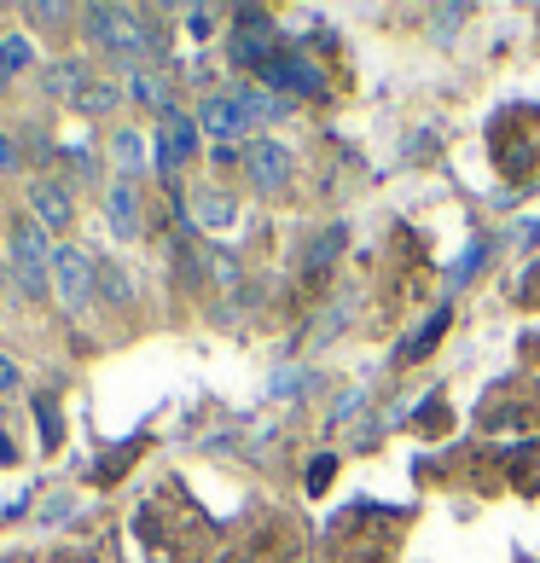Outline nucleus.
Wrapping results in <instances>:
<instances>
[{"label":"nucleus","mask_w":540,"mask_h":563,"mask_svg":"<svg viewBox=\"0 0 540 563\" xmlns=\"http://www.w3.org/2000/svg\"><path fill=\"white\" fill-rule=\"evenodd\" d=\"M24 216L41 227V233H70L76 227V192L65 180H53V175H35L30 180V198H24Z\"/></svg>","instance_id":"obj_5"},{"label":"nucleus","mask_w":540,"mask_h":563,"mask_svg":"<svg viewBox=\"0 0 540 563\" xmlns=\"http://www.w3.org/2000/svg\"><path fill=\"white\" fill-rule=\"evenodd\" d=\"M343 244H349V227H326V233L308 244V274H326V267L343 256Z\"/></svg>","instance_id":"obj_17"},{"label":"nucleus","mask_w":540,"mask_h":563,"mask_svg":"<svg viewBox=\"0 0 540 563\" xmlns=\"http://www.w3.org/2000/svg\"><path fill=\"white\" fill-rule=\"evenodd\" d=\"M0 99H7V76H0Z\"/></svg>","instance_id":"obj_29"},{"label":"nucleus","mask_w":540,"mask_h":563,"mask_svg":"<svg viewBox=\"0 0 540 563\" xmlns=\"http://www.w3.org/2000/svg\"><path fill=\"white\" fill-rule=\"evenodd\" d=\"M233 99L244 106V117H251V129H262V122H285L290 117V99L262 88V81H233Z\"/></svg>","instance_id":"obj_10"},{"label":"nucleus","mask_w":540,"mask_h":563,"mask_svg":"<svg viewBox=\"0 0 540 563\" xmlns=\"http://www.w3.org/2000/svg\"><path fill=\"white\" fill-rule=\"evenodd\" d=\"M331 471H338V465H331V453H320V459H315V465H308V488H315V494H320V488L331 483Z\"/></svg>","instance_id":"obj_26"},{"label":"nucleus","mask_w":540,"mask_h":563,"mask_svg":"<svg viewBox=\"0 0 540 563\" xmlns=\"http://www.w3.org/2000/svg\"><path fill=\"white\" fill-rule=\"evenodd\" d=\"M256 81H262V88H274V93H285L290 106H297V99H326V70L302 47H279L274 65H267Z\"/></svg>","instance_id":"obj_3"},{"label":"nucleus","mask_w":540,"mask_h":563,"mask_svg":"<svg viewBox=\"0 0 540 563\" xmlns=\"http://www.w3.org/2000/svg\"><path fill=\"white\" fill-rule=\"evenodd\" d=\"M483 256H488V239H476L471 250H465V256H460V267H453V279H448V290H460L471 274H476V267H483Z\"/></svg>","instance_id":"obj_23"},{"label":"nucleus","mask_w":540,"mask_h":563,"mask_svg":"<svg viewBox=\"0 0 540 563\" xmlns=\"http://www.w3.org/2000/svg\"><path fill=\"white\" fill-rule=\"evenodd\" d=\"M244 180H251L262 198H279L285 186L297 180V152L279 140H251L244 145Z\"/></svg>","instance_id":"obj_4"},{"label":"nucleus","mask_w":540,"mask_h":563,"mask_svg":"<svg viewBox=\"0 0 540 563\" xmlns=\"http://www.w3.org/2000/svg\"><path fill=\"white\" fill-rule=\"evenodd\" d=\"M35 419H41V442H47V448H58V407L47 401V395L35 401Z\"/></svg>","instance_id":"obj_24"},{"label":"nucleus","mask_w":540,"mask_h":563,"mask_svg":"<svg viewBox=\"0 0 540 563\" xmlns=\"http://www.w3.org/2000/svg\"><path fill=\"white\" fill-rule=\"evenodd\" d=\"M198 140H203V134H198V117H186L180 106L163 111V117H157V175H163V180L180 175L186 163L198 157Z\"/></svg>","instance_id":"obj_6"},{"label":"nucleus","mask_w":540,"mask_h":563,"mask_svg":"<svg viewBox=\"0 0 540 563\" xmlns=\"http://www.w3.org/2000/svg\"><path fill=\"white\" fill-rule=\"evenodd\" d=\"M343 325H349V302H331L326 314H320V325H315V338H308V349H320L326 338H338Z\"/></svg>","instance_id":"obj_21"},{"label":"nucleus","mask_w":540,"mask_h":563,"mask_svg":"<svg viewBox=\"0 0 540 563\" xmlns=\"http://www.w3.org/2000/svg\"><path fill=\"white\" fill-rule=\"evenodd\" d=\"M7 389H18V372H12L7 361H0V395H7Z\"/></svg>","instance_id":"obj_28"},{"label":"nucleus","mask_w":540,"mask_h":563,"mask_svg":"<svg viewBox=\"0 0 540 563\" xmlns=\"http://www.w3.org/2000/svg\"><path fill=\"white\" fill-rule=\"evenodd\" d=\"M448 320H453V308L442 302V308H436V314L419 325V331H412V338L407 343H396V361H425V354L436 349V343H442V331H448Z\"/></svg>","instance_id":"obj_14"},{"label":"nucleus","mask_w":540,"mask_h":563,"mask_svg":"<svg viewBox=\"0 0 540 563\" xmlns=\"http://www.w3.org/2000/svg\"><path fill=\"white\" fill-rule=\"evenodd\" d=\"M76 7H53V0H35V7H24V24H41V30H58V24H76Z\"/></svg>","instance_id":"obj_20"},{"label":"nucleus","mask_w":540,"mask_h":563,"mask_svg":"<svg viewBox=\"0 0 540 563\" xmlns=\"http://www.w3.org/2000/svg\"><path fill=\"white\" fill-rule=\"evenodd\" d=\"M99 302H111V308L134 302V279H129V267H122V262H99Z\"/></svg>","instance_id":"obj_16"},{"label":"nucleus","mask_w":540,"mask_h":563,"mask_svg":"<svg viewBox=\"0 0 540 563\" xmlns=\"http://www.w3.org/2000/svg\"><path fill=\"white\" fill-rule=\"evenodd\" d=\"M129 93L140 99V106H152L157 117L175 111V88H169V76H163V70H129Z\"/></svg>","instance_id":"obj_13"},{"label":"nucleus","mask_w":540,"mask_h":563,"mask_svg":"<svg viewBox=\"0 0 540 563\" xmlns=\"http://www.w3.org/2000/svg\"><path fill=\"white\" fill-rule=\"evenodd\" d=\"M93 81V70L81 65V58H58V65H47V76H41V93H53V99H70L76 106V93Z\"/></svg>","instance_id":"obj_11"},{"label":"nucleus","mask_w":540,"mask_h":563,"mask_svg":"<svg viewBox=\"0 0 540 563\" xmlns=\"http://www.w3.org/2000/svg\"><path fill=\"white\" fill-rule=\"evenodd\" d=\"M285 47V41L274 35V30H233V35H227V53H233V65L239 70H251V76H262L267 65H274V53Z\"/></svg>","instance_id":"obj_8"},{"label":"nucleus","mask_w":540,"mask_h":563,"mask_svg":"<svg viewBox=\"0 0 540 563\" xmlns=\"http://www.w3.org/2000/svg\"><path fill=\"white\" fill-rule=\"evenodd\" d=\"M186 210H192V221L198 227H233V198L227 192H210V186H203V192H192V203H186Z\"/></svg>","instance_id":"obj_15"},{"label":"nucleus","mask_w":540,"mask_h":563,"mask_svg":"<svg viewBox=\"0 0 540 563\" xmlns=\"http://www.w3.org/2000/svg\"><path fill=\"white\" fill-rule=\"evenodd\" d=\"M53 290L65 314H88L99 302V256H88L81 244H58L53 250Z\"/></svg>","instance_id":"obj_2"},{"label":"nucleus","mask_w":540,"mask_h":563,"mask_svg":"<svg viewBox=\"0 0 540 563\" xmlns=\"http://www.w3.org/2000/svg\"><path fill=\"white\" fill-rule=\"evenodd\" d=\"M53 250H58V244L41 233L30 216L12 221V233H7V262H12V279H18V290H24L30 302L53 285Z\"/></svg>","instance_id":"obj_1"},{"label":"nucleus","mask_w":540,"mask_h":563,"mask_svg":"<svg viewBox=\"0 0 540 563\" xmlns=\"http://www.w3.org/2000/svg\"><path fill=\"white\" fill-rule=\"evenodd\" d=\"M0 465H18V448H12V435L0 430Z\"/></svg>","instance_id":"obj_27"},{"label":"nucleus","mask_w":540,"mask_h":563,"mask_svg":"<svg viewBox=\"0 0 540 563\" xmlns=\"http://www.w3.org/2000/svg\"><path fill=\"white\" fill-rule=\"evenodd\" d=\"M35 65V47H30V35H0V76H24Z\"/></svg>","instance_id":"obj_18"},{"label":"nucleus","mask_w":540,"mask_h":563,"mask_svg":"<svg viewBox=\"0 0 540 563\" xmlns=\"http://www.w3.org/2000/svg\"><path fill=\"white\" fill-rule=\"evenodd\" d=\"M24 169H30V145H24V134L0 129V180H7V175H24Z\"/></svg>","instance_id":"obj_19"},{"label":"nucleus","mask_w":540,"mask_h":563,"mask_svg":"<svg viewBox=\"0 0 540 563\" xmlns=\"http://www.w3.org/2000/svg\"><path fill=\"white\" fill-rule=\"evenodd\" d=\"M192 117H198V134H210L216 145H233L239 134H251V117H244V106L233 99V88H221V93H203Z\"/></svg>","instance_id":"obj_7"},{"label":"nucleus","mask_w":540,"mask_h":563,"mask_svg":"<svg viewBox=\"0 0 540 563\" xmlns=\"http://www.w3.org/2000/svg\"><path fill=\"white\" fill-rule=\"evenodd\" d=\"M122 106V76H93L88 88L76 93V111L81 117H111Z\"/></svg>","instance_id":"obj_12"},{"label":"nucleus","mask_w":540,"mask_h":563,"mask_svg":"<svg viewBox=\"0 0 540 563\" xmlns=\"http://www.w3.org/2000/svg\"><path fill=\"white\" fill-rule=\"evenodd\" d=\"M216 18H221L216 7H192V12H186V24H192V35H216V30H210Z\"/></svg>","instance_id":"obj_25"},{"label":"nucleus","mask_w":540,"mask_h":563,"mask_svg":"<svg viewBox=\"0 0 540 563\" xmlns=\"http://www.w3.org/2000/svg\"><path fill=\"white\" fill-rule=\"evenodd\" d=\"M106 227L129 244L145 233V216H140V192H134V180H111L106 186Z\"/></svg>","instance_id":"obj_9"},{"label":"nucleus","mask_w":540,"mask_h":563,"mask_svg":"<svg viewBox=\"0 0 540 563\" xmlns=\"http://www.w3.org/2000/svg\"><path fill=\"white\" fill-rule=\"evenodd\" d=\"M111 152H117V163H122V180H129V175L140 169V140H134L129 129H117V134H111Z\"/></svg>","instance_id":"obj_22"}]
</instances>
